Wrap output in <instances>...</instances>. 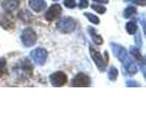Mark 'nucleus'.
Segmentation results:
<instances>
[{
    "label": "nucleus",
    "mask_w": 146,
    "mask_h": 131,
    "mask_svg": "<svg viewBox=\"0 0 146 131\" xmlns=\"http://www.w3.org/2000/svg\"><path fill=\"white\" fill-rule=\"evenodd\" d=\"M110 47H111L112 53L116 56V58L122 63V67L124 69V71L129 75L136 74V72H137V66L133 61L132 57L129 55L127 49L123 46H121L120 44H117V43H111L110 44Z\"/></svg>",
    "instance_id": "obj_1"
},
{
    "label": "nucleus",
    "mask_w": 146,
    "mask_h": 131,
    "mask_svg": "<svg viewBox=\"0 0 146 131\" xmlns=\"http://www.w3.org/2000/svg\"><path fill=\"white\" fill-rule=\"evenodd\" d=\"M76 27V21L71 17H64L57 23V29L61 33H72Z\"/></svg>",
    "instance_id": "obj_2"
},
{
    "label": "nucleus",
    "mask_w": 146,
    "mask_h": 131,
    "mask_svg": "<svg viewBox=\"0 0 146 131\" xmlns=\"http://www.w3.org/2000/svg\"><path fill=\"white\" fill-rule=\"evenodd\" d=\"M21 41L25 47H32L37 42V34L31 27H26L21 34Z\"/></svg>",
    "instance_id": "obj_3"
},
{
    "label": "nucleus",
    "mask_w": 146,
    "mask_h": 131,
    "mask_svg": "<svg viewBox=\"0 0 146 131\" xmlns=\"http://www.w3.org/2000/svg\"><path fill=\"white\" fill-rule=\"evenodd\" d=\"M90 54H91L92 59L95 63L98 70L100 72H104L107 68V66H106V61L104 60V58L102 56V54L99 53V50L96 47H94L93 45H90Z\"/></svg>",
    "instance_id": "obj_4"
},
{
    "label": "nucleus",
    "mask_w": 146,
    "mask_h": 131,
    "mask_svg": "<svg viewBox=\"0 0 146 131\" xmlns=\"http://www.w3.org/2000/svg\"><path fill=\"white\" fill-rule=\"evenodd\" d=\"M30 56L32 58V60L36 65L43 66L48 58V51L43 47H38V48H35L34 50L31 51Z\"/></svg>",
    "instance_id": "obj_5"
},
{
    "label": "nucleus",
    "mask_w": 146,
    "mask_h": 131,
    "mask_svg": "<svg viewBox=\"0 0 146 131\" xmlns=\"http://www.w3.org/2000/svg\"><path fill=\"white\" fill-rule=\"evenodd\" d=\"M49 81L50 84L55 87H60L63 86L68 82V76L64 72L62 71H56L54 73H51L49 76Z\"/></svg>",
    "instance_id": "obj_6"
},
{
    "label": "nucleus",
    "mask_w": 146,
    "mask_h": 131,
    "mask_svg": "<svg viewBox=\"0 0 146 131\" xmlns=\"http://www.w3.org/2000/svg\"><path fill=\"white\" fill-rule=\"evenodd\" d=\"M91 78L85 73H78L71 81V86L74 87H87L91 86Z\"/></svg>",
    "instance_id": "obj_7"
},
{
    "label": "nucleus",
    "mask_w": 146,
    "mask_h": 131,
    "mask_svg": "<svg viewBox=\"0 0 146 131\" xmlns=\"http://www.w3.org/2000/svg\"><path fill=\"white\" fill-rule=\"evenodd\" d=\"M61 13H62V8H61V6L58 5V3H55V5H52L46 11V13H45V19L47 20L48 22H52V21L58 19V18H60Z\"/></svg>",
    "instance_id": "obj_8"
},
{
    "label": "nucleus",
    "mask_w": 146,
    "mask_h": 131,
    "mask_svg": "<svg viewBox=\"0 0 146 131\" xmlns=\"http://www.w3.org/2000/svg\"><path fill=\"white\" fill-rule=\"evenodd\" d=\"M19 5H20L19 0H3L1 3V7L7 13H12L14 11H17Z\"/></svg>",
    "instance_id": "obj_9"
},
{
    "label": "nucleus",
    "mask_w": 146,
    "mask_h": 131,
    "mask_svg": "<svg viewBox=\"0 0 146 131\" xmlns=\"http://www.w3.org/2000/svg\"><path fill=\"white\" fill-rule=\"evenodd\" d=\"M29 5H30L31 9L36 13L44 11L47 7V3L45 0H29Z\"/></svg>",
    "instance_id": "obj_10"
},
{
    "label": "nucleus",
    "mask_w": 146,
    "mask_h": 131,
    "mask_svg": "<svg viewBox=\"0 0 146 131\" xmlns=\"http://www.w3.org/2000/svg\"><path fill=\"white\" fill-rule=\"evenodd\" d=\"M87 30H88V34L91 35V38H92V41L94 42V44H96L98 46H99V45H103L104 39H103V37H102V35H99L94 27L88 26Z\"/></svg>",
    "instance_id": "obj_11"
},
{
    "label": "nucleus",
    "mask_w": 146,
    "mask_h": 131,
    "mask_svg": "<svg viewBox=\"0 0 146 131\" xmlns=\"http://www.w3.org/2000/svg\"><path fill=\"white\" fill-rule=\"evenodd\" d=\"M130 53L132 54V56H134V58L140 63V65L143 67V66H146V61H145V59L143 58V56L141 55V53H140V49L137 48V47H131L130 48Z\"/></svg>",
    "instance_id": "obj_12"
},
{
    "label": "nucleus",
    "mask_w": 146,
    "mask_h": 131,
    "mask_svg": "<svg viewBox=\"0 0 146 131\" xmlns=\"http://www.w3.org/2000/svg\"><path fill=\"white\" fill-rule=\"evenodd\" d=\"M125 29H127V32H128L130 35H134L136 32H137V25H136V22L134 21H130L127 23L125 25Z\"/></svg>",
    "instance_id": "obj_13"
},
{
    "label": "nucleus",
    "mask_w": 146,
    "mask_h": 131,
    "mask_svg": "<svg viewBox=\"0 0 146 131\" xmlns=\"http://www.w3.org/2000/svg\"><path fill=\"white\" fill-rule=\"evenodd\" d=\"M19 18L25 23H30V21L32 20V15H31V13L27 10H22L19 14Z\"/></svg>",
    "instance_id": "obj_14"
},
{
    "label": "nucleus",
    "mask_w": 146,
    "mask_h": 131,
    "mask_svg": "<svg viewBox=\"0 0 146 131\" xmlns=\"http://www.w3.org/2000/svg\"><path fill=\"white\" fill-rule=\"evenodd\" d=\"M84 15H85V18L91 23H93V24H95V25H97L100 23V20H99V18L98 17H96L95 14H92V13L90 12H84Z\"/></svg>",
    "instance_id": "obj_15"
},
{
    "label": "nucleus",
    "mask_w": 146,
    "mask_h": 131,
    "mask_svg": "<svg viewBox=\"0 0 146 131\" xmlns=\"http://www.w3.org/2000/svg\"><path fill=\"white\" fill-rule=\"evenodd\" d=\"M136 13V8L135 7H128L124 11H123V17L125 18V19H129V18H131L132 15H134Z\"/></svg>",
    "instance_id": "obj_16"
},
{
    "label": "nucleus",
    "mask_w": 146,
    "mask_h": 131,
    "mask_svg": "<svg viewBox=\"0 0 146 131\" xmlns=\"http://www.w3.org/2000/svg\"><path fill=\"white\" fill-rule=\"evenodd\" d=\"M118 78V70L115 67H110L108 71V79L110 81H116Z\"/></svg>",
    "instance_id": "obj_17"
},
{
    "label": "nucleus",
    "mask_w": 146,
    "mask_h": 131,
    "mask_svg": "<svg viewBox=\"0 0 146 131\" xmlns=\"http://www.w3.org/2000/svg\"><path fill=\"white\" fill-rule=\"evenodd\" d=\"M10 22H11V21H9V19H8V18H6L5 15L0 17V25H1V26H2L3 29L8 30V29L12 27V24H11Z\"/></svg>",
    "instance_id": "obj_18"
},
{
    "label": "nucleus",
    "mask_w": 146,
    "mask_h": 131,
    "mask_svg": "<svg viewBox=\"0 0 146 131\" xmlns=\"http://www.w3.org/2000/svg\"><path fill=\"white\" fill-rule=\"evenodd\" d=\"M7 72V60L6 58H0V78Z\"/></svg>",
    "instance_id": "obj_19"
},
{
    "label": "nucleus",
    "mask_w": 146,
    "mask_h": 131,
    "mask_svg": "<svg viewBox=\"0 0 146 131\" xmlns=\"http://www.w3.org/2000/svg\"><path fill=\"white\" fill-rule=\"evenodd\" d=\"M92 9L95 10V11L97 13H99V14H105L106 11H107L106 7L102 6V5H92Z\"/></svg>",
    "instance_id": "obj_20"
},
{
    "label": "nucleus",
    "mask_w": 146,
    "mask_h": 131,
    "mask_svg": "<svg viewBox=\"0 0 146 131\" xmlns=\"http://www.w3.org/2000/svg\"><path fill=\"white\" fill-rule=\"evenodd\" d=\"M63 5L69 9H74L76 7V2L75 0H63Z\"/></svg>",
    "instance_id": "obj_21"
},
{
    "label": "nucleus",
    "mask_w": 146,
    "mask_h": 131,
    "mask_svg": "<svg viewBox=\"0 0 146 131\" xmlns=\"http://www.w3.org/2000/svg\"><path fill=\"white\" fill-rule=\"evenodd\" d=\"M124 1H127V2H131V3L137 5V6H142V7L146 6V0H124Z\"/></svg>",
    "instance_id": "obj_22"
},
{
    "label": "nucleus",
    "mask_w": 146,
    "mask_h": 131,
    "mask_svg": "<svg viewBox=\"0 0 146 131\" xmlns=\"http://www.w3.org/2000/svg\"><path fill=\"white\" fill-rule=\"evenodd\" d=\"M90 6L88 0H79V8L80 9H86Z\"/></svg>",
    "instance_id": "obj_23"
},
{
    "label": "nucleus",
    "mask_w": 146,
    "mask_h": 131,
    "mask_svg": "<svg viewBox=\"0 0 146 131\" xmlns=\"http://www.w3.org/2000/svg\"><path fill=\"white\" fill-rule=\"evenodd\" d=\"M125 85L128 87H139L141 85L140 83H137V82L135 81H131V80H129V81H127V83H125Z\"/></svg>",
    "instance_id": "obj_24"
},
{
    "label": "nucleus",
    "mask_w": 146,
    "mask_h": 131,
    "mask_svg": "<svg viewBox=\"0 0 146 131\" xmlns=\"http://www.w3.org/2000/svg\"><path fill=\"white\" fill-rule=\"evenodd\" d=\"M141 24L143 26V32H144V35H145V37H146V20L144 17L141 18Z\"/></svg>",
    "instance_id": "obj_25"
},
{
    "label": "nucleus",
    "mask_w": 146,
    "mask_h": 131,
    "mask_svg": "<svg viewBox=\"0 0 146 131\" xmlns=\"http://www.w3.org/2000/svg\"><path fill=\"white\" fill-rule=\"evenodd\" d=\"M93 1L96 3H99V5H107L109 2V0H93Z\"/></svg>",
    "instance_id": "obj_26"
},
{
    "label": "nucleus",
    "mask_w": 146,
    "mask_h": 131,
    "mask_svg": "<svg viewBox=\"0 0 146 131\" xmlns=\"http://www.w3.org/2000/svg\"><path fill=\"white\" fill-rule=\"evenodd\" d=\"M142 72H143V75H144V78H145V80H146V66H143V67H142Z\"/></svg>",
    "instance_id": "obj_27"
},
{
    "label": "nucleus",
    "mask_w": 146,
    "mask_h": 131,
    "mask_svg": "<svg viewBox=\"0 0 146 131\" xmlns=\"http://www.w3.org/2000/svg\"><path fill=\"white\" fill-rule=\"evenodd\" d=\"M54 1H58V0H54Z\"/></svg>",
    "instance_id": "obj_28"
}]
</instances>
